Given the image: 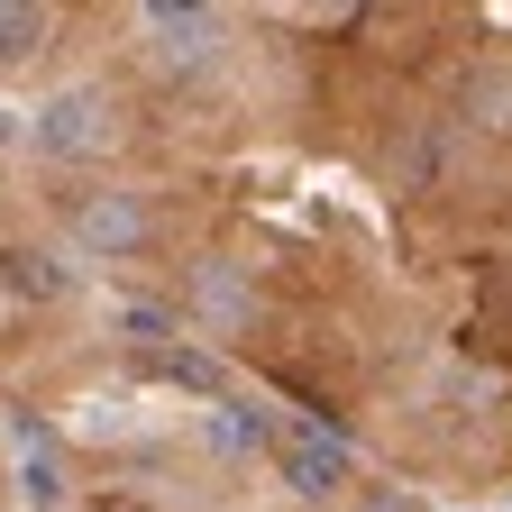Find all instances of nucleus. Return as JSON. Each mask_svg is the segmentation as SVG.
<instances>
[{"label":"nucleus","mask_w":512,"mask_h":512,"mask_svg":"<svg viewBox=\"0 0 512 512\" xmlns=\"http://www.w3.org/2000/svg\"><path fill=\"white\" fill-rule=\"evenodd\" d=\"M147 0H0V110H46L138 37Z\"/></svg>","instance_id":"nucleus-3"},{"label":"nucleus","mask_w":512,"mask_h":512,"mask_svg":"<svg viewBox=\"0 0 512 512\" xmlns=\"http://www.w3.org/2000/svg\"><path fill=\"white\" fill-rule=\"evenodd\" d=\"M0 512H28V467H19L10 430H0Z\"/></svg>","instance_id":"nucleus-4"},{"label":"nucleus","mask_w":512,"mask_h":512,"mask_svg":"<svg viewBox=\"0 0 512 512\" xmlns=\"http://www.w3.org/2000/svg\"><path fill=\"white\" fill-rule=\"evenodd\" d=\"M110 348L101 284L64 247L37 165L0 147V412H37L64 375H83Z\"/></svg>","instance_id":"nucleus-2"},{"label":"nucleus","mask_w":512,"mask_h":512,"mask_svg":"<svg viewBox=\"0 0 512 512\" xmlns=\"http://www.w3.org/2000/svg\"><path fill=\"white\" fill-rule=\"evenodd\" d=\"M64 247L284 412L458 485L512 439V119L357 19L202 0L37 119Z\"/></svg>","instance_id":"nucleus-1"}]
</instances>
